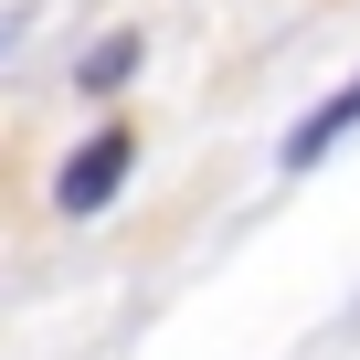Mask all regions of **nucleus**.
<instances>
[{"label": "nucleus", "mask_w": 360, "mask_h": 360, "mask_svg": "<svg viewBox=\"0 0 360 360\" xmlns=\"http://www.w3.org/2000/svg\"><path fill=\"white\" fill-rule=\"evenodd\" d=\"M127 159H138V148H127V127H96V148H75V169L53 180V202H64L75 223H85V212H106V202H117V180H127Z\"/></svg>", "instance_id": "f257e3e1"}, {"label": "nucleus", "mask_w": 360, "mask_h": 360, "mask_svg": "<svg viewBox=\"0 0 360 360\" xmlns=\"http://www.w3.org/2000/svg\"><path fill=\"white\" fill-rule=\"evenodd\" d=\"M349 127H360V75H349V85H339V96H328V106H318V117L297 127V138H286V169H307V159H328V148H339Z\"/></svg>", "instance_id": "f03ea898"}, {"label": "nucleus", "mask_w": 360, "mask_h": 360, "mask_svg": "<svg viewBox=\"0 0 360 360\" xmlns=\"http://www.w3.org/2000/svg\"><path fill=\"white\" fill-rule=\"evenodd\" d=\"M127 75H138V43H106V53L85 64V85H127Z\"/></svg>", "instance_id": "7ed1b4c3"}]
</instances>
